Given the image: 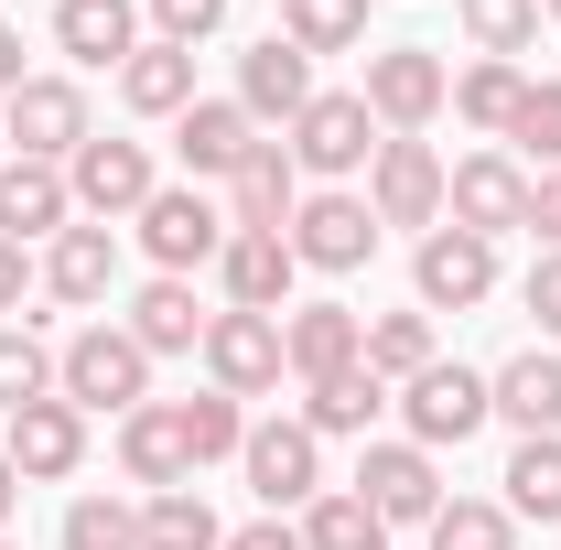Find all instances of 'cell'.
<instances>
[{
    "label": "cell",
    "instance_id": "obj_1",
    "mask_svg": "<svg viewBox=\"0 0 561 550\" xmlns=\"http://www.w3.org/2000/svg\"><path fill=\"white\" fill-rule=\"evenodd\" d=\"M356 98H367V119H378L389 140H421L443 108H454V66H443L432 44H378Z\"/></svg>",
    "mask_w": 561,
    "mask_h": 550
},
{
    "label": "cell",
    "instance_id": "obj_2",
    "mask_svg": "<svg viewBox=\"0 0 561 550\" xmlns=\"http://www.w3.org/2000/svg\"><path fill=\"white\" fill-rule=\"evenodd\" d=\"M55 389H66L76 411H119L130 421L140 400H151V356H140L130 324H87V335L55 356Z\"/></svg>",
    "mask_w": 561,
    "mask_h": 550
},
{
    "label": "cell",
    "instance_id": "obj_3",
    "mask_svg": "<svg viewBox=\"0 0 561 550\" xmlns=\"http://www.w3.org/2000/svg\"><path fill=\"white\" fill-rule=\"evenodd\" d=\"M378 140H389V130L367 119V98H346V87H313V108L291 119V140H280V151H291L302 173L346 184V173H367V162H378Z\"/></svg>",
    "mask_w": 561,
    "mask_h": 550
},
{
    "label": "cell",
    "instance_id": "obj_4",
    "mask_svg": "<svg viewBox=\"0 0 561 550\" xmlns=\"http://www.w3.org/2000/svg\"><path fill=\"white\" fill-rule=\"evenodd\" d=\"M87 87L76 76H22L11 87V162H76L87 151Z\"/></svg>",
    "mask_w": 561,
    "mask_h": 550
},
{
    "label": "cell",
    "instance_id": "obj_5",
    "mask_svg": "<svg viewBox=\"0 0 561 550\" xmlns=\"http://www.w3.org/2000/svg\"><path fill=\"white\" fill-rule=\"evenodd\" d=\"M400 421H411V443L421 454H443V443H465V432H486L496 400H486V378L476 367H454V356H432L411 389H400Z\"/></svg>",
    "mask_w": 561,
    "mask_h": 550
},
{
    "label": "cell",
    "instance_id": "obj_6",
    "mask_svg": "<svg viewBox=\"0 0 561 550\" xmlns=\"http://www.w3.org/2000/svg\"><path fill=\"white\" fill-rule=\"evenodd\" d=\"M280 238H291V260H302V271H356V260L378 249V206L346 195V184H324V195H302V206H291Z\"/></svg>",
    "mask_w": 561,
    "mask_h": 550
},
{
    "label": "cell",
    "instance_id": "obj_7",
    "mask_svg": "<svg viewBox=\"0 0 561 550\" xmlns=\"http://www.w3.org/2000/svg\"><path fill=\"white\" fill-rule=\"evenodd\" d=\"M238 465H249V485H260V507H313L324 496V443L302 432V421H249V443H238Z\"/></svg>",
    "mask_w": 561,
    "mask_h": 550
},
{
    "label": "cell",
    "instance_id": "obj_8",
    "mask_svg": "<svg viewBox=\"0 0 561 550\" xmlns=\"http://www.w3.org/2000/svg\"><path fill=\"white\" fill-rule=\"evenodd\" d=\"M411 291H421V313L486 302V291H496V238H476V227H432V238L411 249Z\"/></svg>",
    "mask_w": 561,
    "mask_h": 550
},
{
    "label": "cell",
    "instance_id": "obj_9",
    "mask_svg": "<svg viewBox=\"0 0 561 550\" xmlns=\"http://www.w3.org/2000/svg\"><path fill=\"white\" fill-rule=\"evenodd\" d=\"M367 206L378 227H443V151L432 140H378V162H367Z\"/></svg>",
    "mask_w": 561,
    "mask_h": 550
},
{
    "label": "cell",
    "instance_id": "obj_10",
    "mask_svg": "<svg viewBox=\"0 0 561 550\" xmlns=\"http://www.w3.org/2000/svg\"><path fill=\"white\" fill-rule=\"evenodd\" d=\"M140 249H151V271H206L216 249H227V206H206V195H195V184H184V195H173V184H162V195H151V206H140Z\"/></svg>",
    "mask_w": 561,
    "mask_h": 550
},
{
    "label": "cell",
    "instance_id": "obj_11",
    "mask_svg": "<svg viewBox=\"0 0 561 550\" xmlns=\"http://www.w3.org/2000/svg\"><path fill=\"white\" fill-rule=\"evenodd\" d=\"M443 216L476 227V238H507V227H529V173L507 151H476V162L443 173Z\"/></svg>",
    "mask_w": 561,
    "mask_h": 550
},
{
    "label": "cell",
    "instance_id": "obj_12",
    "mask_svg": "<svg viewBox=\"0 0 561 550\" xmlns=\"http://www.w3.org/2000/svg\"><path fill=\"white\" fill-rule=\"evenodd\" d=\"M206 378L227 400H271L280 389V313H216L206 324Z\"/></svg>",
    "mask_w": 561,
    "mask_h": 550
},
{
    "label": "cell",
    "instance_id": "obj_13",
    "mask_svg": "<svg viewBox=\"0 0 561 550\" xmlns=\"http://www.w3.org/2000/svg\"><path fill=\"white\" fill-rule=\"evenodd\" d=\"M356 496H367L389 529H411V518L432 529V518H443V475H432V454H421V443H367V465H356Z\"/></svg>",
    "mask_w": 561,
    "mask_h": 550
},
{
    "label": "cell",
    "instance_id": "obj_14",
    "mask_svg": "<svg viewBox=\"0 0 561 550\" xmlns=\"http://www.w3.org/2000/svg\"><path fill=\"white\" fill-rule=\"evenodd\" d=\"M66 195H76V216H140L162 184H151V151L140 140H87L66 162Z\"/></svg>",
    "mask_w": 561,
    "mask_h": 550
},
{
    "label": "cell",
    "instance_id": "obj_15",
    "mask_svg": "<svg viewBox=\"0 0 561 550\" xmlns=\"http://www.w3.org/2000/svg\"><path fill=\"white\" fill-rule=\"evenodd\" d=\"M11 465H22V485H55V475H76L87 465V411H76L66 389L55 400H22L11 411V443H0Z\"/></svg>",
    "mask_w": 561,
    "mask_h": 550
},
{
    "label": "cell",
    "instance_id": "obj_16",
    "mask_svg": "<svg viewBox=\"0 0 561 550\" xmlns=\"http://www.w3.org/2000/svg\"><path fill=\"white\" fill-rule=\"evenodd\" d=\"M367 356V313H346V302H291V324H280V367L313 389V378H335V367H356Z\"/></svg>",
    "mask_w": 561,
    "mask_h": 550
},
{
    "label": "cell",
    "instance_id": "obj_17",
    "mask_svg": "<svg viewBox=\"0 0 561 550\" xmlns=\"http://www.w3.org/2000/svg\"><path fill=\"white\" fill-rule=\"evenodd\" d=\"M291 238H249V227H227V249H216V280H227V313H291Z\"/></svg>",
    "mask_w": 561,
    "mask_h": 550
},
{
    "label": "cell",
    "instance_id": "obj_18",
    "mask_svg": "<svg viewBox=\"0 0 561 550\" xmlns=\"http://www.w3.org/2000/svg\"><path fill=\"white\" fill-rule=\"evenodd\" d=\"M291 206H302V162H291L280 140H260V151L227 173V227H249V238H280V227H291Z\"/></svg>",
    "mask_w": 561,
    "mask_h": 550
},
{
    "label": "cell",
    "instance_id": "obj_19",
    "mask_svg": "<svg viewBox=\"0 0 561 550\" xmlns=\"http://www.w3.org/2000/svg\"><path fill=\"white\" fill-rule=\"evenodd\" d=\"M119 465H130V485H151V496L195 485V443H184V411H173V400H140V411L119 421Z\"/></svg>",
    "mask_w": 561,
    "mask_h": 550
},
{
    "label": "cell",
    "instance_id": "obj_20",
    "mask_svg": "<svg viewBox=\"0 0 561 550\" xmlns=\"http://www.w3.org/2000/svg\"><path fill=\"white\" fill-rule=\"evenodd\" d=\"M238 108L291 130V119L313 108V55H302V44H280V33H271V44H249V55H238Z\"/></svg>",
    "mask_w": 561,
    "mask_h": 550
},
{
    "label": "cell",
    "instance_id": "obj_21",
    "mask_svg": "<svg viewBox=\"0 0 561 550\" xmlns=\"http://www.w3.org/2000/svg\"><path fill=\"white\" fill-rule=\"evenodd\" d=\"M76 195H66V162H0V238H66Z\"/></svg>",
    "mask_w": 561,
    "mask_h": 550
},
{
    "label": "cell",
    "instance_id": "obj_22",
    "mask_svg": "<svg viewBox=\"0 0 561 550\" xmlns=\"http://www.w3.org/2000/svg\"><path fill=\"white\" fill-rule=\"evenodd\" d=\"M173 151H184V173H216V184H227V173L260 151V119H249L238 98H195V108L173 119Z\"/></svg>",
    "mask_w": 561,
    "mask_h": 550
},
{
    "label": "cell",
    "instance_id": "obj_23",
    "mask_svg": "<svg viewBox=\"0 0 561 550\" xmlns=\"http://www.w3.org/2000/svg\"><path fill=\"white\" fill-rule=\"evenodd\" d=\"M206 302H195V280H173V271H151L140 280V302H130V335H140V356H184V345H195V356H206Z\"/></svg>",
    "mask_w": 561,
    "mask_h": 550
},
{
    "label": "cell",
    "instance_id": "obj_24",
    "mask_svg": "<svg viewBox=\"0 0 561 550\" xmlns=\"http://www.w3.org/2000/svg\"><path fill=\"white\" fill-rule=\"evenodd\" d=\"M55 44L76 66H130L140 55V11L130 0H55Z\"/></svg>",
    "mask_w": 561,
    "mask_h": 550
},
{
    "label": "cell",
    "instance_id": "obj_25",
    "mask_svg": "<svg viewBox=\"0 0 561 550\" xmlns=\"http://www.w3.org/2000/svg\"><path fill=\"white\" fill-rule=\"evenodd\" d=\"M44 291H55V302H108V291H119V238H108V227H66V238L44 249Z\"/></svg>",
    "mask_w": 561,
    "mask_h": 550
},
{
    "label": "cell",
    "instance_id": "obj_26",
    "mask_svg": "<svg viewBox=\"0 0 561 550\" xmlns=\"http://www.w3.org/2000/svg\"><path fill=\"white\" fill-rule=\"evenodd\" d=\"M486 400H496V421H518V443H529V432H561V356H540V345L507 356L486 378Z\"/></svg>",
    "mask_w": 561,
    "mask_h": 550
},
{
    "label": "cell",
    "instance_id": "obj_27",
    "mask_svg": "<svg viewBox=\"0 0 561 550\" xmlns=\"http://www.w3.org/2000/svg\"><path fill=\"white\" fill-rule=\"evenodd\" d=\"M119 98H130L140 119H184L195 108V44H140L130 66H119Z\"/></svg>",
    "mask_w": 561,
    "mask_h": 550
},
{
    "label": "cell",
    "instance_id": "obj_28",
    "mask_svg": "<svg viewBox=\"0 0 561 550\" xmlns=\"http://www.w3.org/2000/svg\"><path fill=\"white\" fill-rule=\"evenodd\" d=\"M389 411V378H378V367H367V356H356V367H335V378H313V389H302V432H313V443H324V432H367V421Z\"/></svg>",
    "mask_w": 561,
    "mask_h": 550
},
{
    "label": "cell",
    "instance_id": "obj_29",
    "mask_svg": "<svg viewBox=\"0 0 561 550\" xmlns=\"http://www.w3.org/2000/svg\"><path fill=\"white\" fill-rule=\"evenodd\" d=\"M496 485H507V518H540V529H551L561 518V432H529Z\"/></svg>",
    "mask_w": 561,
    "mask_h": 550
},
{
    "label": "cell",
    "instance_id": "obj_30",
    "mask_svg": "<svg viewBox=\"0 0 561 550\" xmlns=\"http://www.w3.org/2000/svg\"><path fill=\"white\" fill-rule=\"evenodd\" d=\"M302 550H389V518L356 496V485H324L302 507Z\"/></svg>",
    "mask_w": 561,
    "mask_h": 550
},
{
    "label": "cell",
    "instance_id": "obj_31",
    "mask_svg": "<svg viewBox=\"0 0 561 550\" xmlns=\"http://www.w3.org/2000/svg\"><path fill=\"white\" fill-rule=\"evenodd\" d=\"M140 550H227V529L195 485H173V496H140Z\"/></svg>",
    "mask_w": 561,
    "mask_h": 550
},
{
    "label": "cell",
    "instance_id": "obj_32",
    "mask_svg": "<svg viewBox=\"0 0 561 550\" xmlns=\"http://www.w3.org/2000/svg\"><path fill=\"white\" fill-rule=\"evenodd\" d=\"M518 98H529V76H518V66H496V55H476V66L454 76V119H465V130H496V140H507Z\"/></svg>",
    "mask_w": 561,
    "mask_h": 550
},
{
    "label": "cell",
    "instance_id": "obj_33",
    "mask_svg": "<svg viewBox=\"0 0 561 550\" xmlns=\"http://www.w3.org/2000/svg\"><path fill=\"white\" fill-rule=\"evenodd\" d=\"M280 44H302V55H356V44H367V0H280Z\"/></svg>",
    "mask_w": 561,
    "mask_h": 550
},
{
    "label": "cell",
    "instance_id": "obj_34",
    "mask_svg": "<svg viewBox=\"0 0 561 550\" xmlns=\"http://www.w3.org/2000/svg\"><path fill=\"white\" fill-rule=\"evenodd\" d=\"M454 22L476 33V55H496V66H518L540 44V0H454Z\"/></svg>",
    "mask_w": 561,
    "mask_h": 550
},
{
    "label": "cell",
    "instance_id": "obj_35",
    "mask_svg": "<svg viewBox=\"0 0 561 550\" xmlns=\"http://www.w3.org/2000/svg\"><path fill=\"white\" fill-rule=\"evenodd\" d=\"M367 367L411 389L421 367H432V313H378V324H367Z\"/></svg>",
    "mask_w": 561,
    "mask_h": 550
},
{
    "label": "cell",
    "instance_id": "obj_36",
    "mask_svg": "<svg viewBox=\"0 0 561 550\" xmlns=\"http://www.w3.org/2000/svg\"><path fill=\"white\" fill-rule=\"evenodd\" d=\"M22 400H55V356L33 324H0V411H22Z\"/></svg>",
    "mask_w": 561,
    "mask_h": 550
},
{
    "label": "cell",
    "instance_id": "obj_37",
    "mask_svg": "<svg viewBox=\"0 0 561 550\" xmlns=\"http://www.w3.org/2000/svg\"><path fill=\"white\" fill-rule=\"evenodd\" d=\"M173 411H184L195 465H216V454H238V443H249V400H227V389H206V400H173Z\"/></svg>",
    "mask_w": 561,
    "mask_h": 550
},
{
    "label": "cell",
    "instance_id": "obj_38",
    "mask_svg": "<svg viewBox=\"0 0 561 550\" xmlns=\"http://www.w3.org/2000/svg\"><path fill=\"white\" fill-rule=\"evenodd\" d=\"M432 550H518V529H507V507H486V496H454L432 518Z\"/></svg>",
    "mask_w": 561,
    "mask_h": 550
},
{
    "label": "cell",
    "instance_id": "obj_39",
    "mask_svg": "<svg viewBox=\"0 0 561 550\" xmlns=\"http://www.w3.org/2000/svg\"><path fill=\"white\" fill-rule=\"evenodd\" d=\"M507 140H518L529 162H551V173H561V76H529V98H518Z\"/></svg>",
    "mask_w": 561,
    "mask_h": 550
},
{
    "label": "cell",
    "instance_id": "obj_40",
    "mask_svg": "<svg viewBox=\"0 0 561 550\" xmlns=\"http://www.w3.org/2000/svg\"><path fill=\"white\" fill-rule=\"evenodd\" d=\"M66 550H140V507H119V496H76V507H66Z\"/></svg>",
    "mask_w": 561,
    "mask_h": 550
},
{
    "label": "cell",
    "instance_id": "obj_41",
    "mask_svg": "<svg viewBox=\"0 0 561 550\" xmlns=\"http://www.w3.org/2000/svg\"><path fill=\"white\" fill-rule=\"evenodd\" d=\"M151 22H162V44H206L227 22V0H151Z\"/></svg>",
    "mask_w": 561,
    "mask_h": 550
},
{
    "label": "cell",
    "instance_id": "obj_42",
    "mask_svg": "<svg viewBox=\"0 0 561 550\" xmlns=\"http://www.w3.org/2000/svg\"><path fill=\"white\" fill-rule=\"evenodd\" d=\"M529 313H540V335H561V249L529 260Z\"/></svg>",
    "mask_w": 561,
    "mask_h": 550
},
{
    "label": "cell",
    "instance_id": "obj_43",
    "mask_svg": "<svg viewBox=\"0 0 561 550\" xmlns=\"http://www.w3.org/2000/svg\"><path fill=\"white\" fill-rule=\"evenodd\" d=\"M22 291H33V249L0 238V313H11V324H22Z\"/></svg>",
    "mask_w": 561,
    "mask_h": 550
},
{
    "label": "cell",
    "instance_id": "obj_44",
    "mask_svg": "<svg viewBox=\"0 0 561 550\" xmlns=\"http://www.w3.org/2000/svg\"><path fill=\"white\" fill-rule=\"evenodd\" d=\"M529 238H540V249H561V173H540V184H529Z\"/></svg>",
    "mask_w": 561,
    "mask_h": 550
},
{
    "label": "cell",
    "instance_id": "obj_45",
    "mask_svg": "<svg viewBox=\"0 0 561 550\" xmlns=\"http://www.w3.org/2000/svg\"><path fill=\"white\" fill-rule=\"evenodd\" d=\"M227 550H302V529H280V518H249V529H227Z\"/></svg>",
    "mask_w": 561,
    "mask_h": 550
},
{
    "label": "cell",
    "instance_id": "obj_46",
    "mask_svg": "<svg viewBox=\"0 0 561 550\" xmlns=\"http://www.w3.org/2000/svg\"><path fill=\"white\" fill-rule=\"evenodd\" d=\"M11 87H22V33L0 22V98H11Z\"/></svg>",
    "mask_w": 561,
    "mask_h": 550
},
{
    "label": "cell",
    "instance_id": "obj_47",
    "mask_svg": "<svg viewBox=\"0 0 561 550\" xmlns=\"http://www.w3.org/2000/svg\"><path fill=\"white\" fill-rule=\"evenodd\" d=\"M11 507H22V465L0 454V529H11Z\"/></svg>",
    "mask_w": 561,
    "mask_h": 550
},
{
    "label": "cell",
    "instance_id": "obj_48",
    "mask_svg": "<svg viewBox=\"0 0 561 550\" xmlns=\"http://www.w3.org/2000/svg\"><path fill=\"white\" fill-rule=\"evenodd\" d=\"M540 11H561V0H540Z\"/></svg>",
    "mask_w": 561,
    "mask_h": 550
},
{
    "label": "cell",
    "instance_id": "obj_49",
    "mask_svg": "<svg viewBox=\"0 0 561 550\" xmlns=\"http://www.w3.org/2000/svg\"><path fill=\"white\" fill-rule=\"evenodd\" d=\"M0 550H11V540H0Z\"/></svg>",
    "mask_w": 561,
    "mask_h": 550
}]
</instances>
